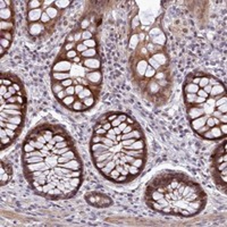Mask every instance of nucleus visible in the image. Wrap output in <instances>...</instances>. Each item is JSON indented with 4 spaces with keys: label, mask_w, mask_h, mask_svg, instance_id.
Segmentation results:
<instances>
[{
    "label": "nucleus",
    "mask_w": 227,
    "mask_h": 227,
    "mask_svg": "<svg viewBox=\"0 0 227 227\" xmlns=\"http://www.w3.org/2000/svg\"><path fill=\"white\" fill-rule=\"evenodd\" d=\"M46 29V26L40 22V23H32L30 24V32L34 34V35H37L41 32H43V30Z\"/></svg>",
    "instance_id": "nucleus-9"
},
{
    "label": "nucleus",
    "mask_w": 227,
    "mask_h": 227,
    "mask_svg": "<svg viewBox=\"0 0 227 227\" xmlns=\"http://www.w3.org/2000/svg\"><path fill=\"white\" fill-rule=\"evenodd\" d=\"M112 130H114L116 135H121L122 134V131L119 130V127H112Z\"/></svg>",
    "instance_id": "nucleus-42"
},
{
    "label": "nucleus",
    "mask_w": 227,
    "mask_h": 227,
    "mask_svg": "<svg viewBox=\"0 0 227 227\" xmlns=\"http://www.w3.org/2000/svg\"><path fill=\"white\" fill-rule=\"evenodd\" d=\"M218 111H220L222 114H226V111H227V107H226V103H224V104H220L219 107H217L216 108Z\"/></svg>",
    "instance_id": "nucleus-34"
},
{
    "label": "nucleus",
    "mask_w": 227,
    "mask_h": 227,
    "mask_svg": "<svg viewBox=\"0 0 227 227\" xmlns=\"http://www.w3.org/2000/svg\"><path fill=\"white\" fill-rule=\"evenodd\" d=\"M76 100H77V97H76V96H67L65 99H63L62 103H63L65 107H68V108L72 109V106H73V103H74Z\"/></svg>",
    "instance_id": "nucleus-11"
},
{
    "label": "nucleus",
    "mask_w": 227,
    "mask_h": 227,
    "mask_svg": "<svg viewBox=\"0 0 227 227\" xmlns=\"http://www.w3.org/2000/svg\"><path fill=\"white\" fill-rule=\"evenodd\" d=\"M126 123H127L129 125H135V124H136V123L134 122V119H132L129 116H127V118H126Z\"/></svg>",
    "instance_id": "nucleus-41"
},
{
    "label": "nucleus",
    "mask_w": 227,
    "mask_h": 227,
    "mask_svg": "<svg viewBox=\"0 0 227 227\" xmlns=\"http://www.w3.org/2000/svg\"><path fill=\"white\" fill-rule=\"evenodd\" d=\"M7 92H8V88H7L6 85L1 84V85H0V94H1V97H2V96H5Z\"/></svg>",
    "instance_id": "nucleus-35"
},
{
    "label": "nucleus",
    "mask_w": 227,
    "mask_h": 227,
    "mask_svg": "<svg viewBox=\"0 0 227 227\" xmlns=\"http://www.w3.org/2000/svg\"><path fill=\"white\" fill-rule=\"evenodd\" d=\"M132 165L135 166L136 168H139V169L142 170L143 167H144V165H145V158H135Z\"/></svg>",
    "instance_id": "nucleus-17"
},
{
    "label": "nucleus",
    "mask_w": 227,
    "mask_h": 227,
    "mask_svg": "<svg viewBox=\"0 0 227 227\" xmlns=\"http://www.w3.org/2000/svg\"><path fill=\"white\" fill-rule=\"evenodd\" d=\"M106 133H107V131L103 130V129H99V130L94 131V134H96V135H100V136H104Z\"/></svg>",
    "instance_id": "nucleus-36"
},
{
    "label": "nucleus",
    "mask_w": 227,
    "mask_h": 227,
    "mask_svg": "<svg viewBox=\"0 0 227 227\" xmlns=\"http://www.w3.org/2000/svg\"><path fill=\"white\" fill-rule=\"evenodd\" d=\"M84 85H82V84H77V85H75V96H77L78 93H81L83 90H84Z\"/></svg>",
    "instance_id": "nucleus-32"
},
{
    "label": "nucleus",
    "mask_w": 227,
    "mask_h": 227,
    "mask_svg": "<svg viewBox=\"0 0 227 227\" xmlns=\"http://www.w3.org/2000/svg\"><path fill=\"white\" fill-rule=\"evenodd\" d=\"M51 90H52V93L56 96V94H58L60 91L65 90V88L62 85L60 82H55V81H52V83H51Z\"/></svg>",
    "instance_id": "nucleus-12"
},
{
    "label": "nucleus",
    "mask_w": 227,
    "mask_h": 227,
    "mask_svg": "<svg viewBox=\"0 0 227 227\" xmlns=\"http://www.w3.org/2000/svg\"><path fill=\"white\" fill-rule=\"evenodd\" d=\"M41 7H42V1H39V0H33V1H29V10L40 9Z\"/></svg>",
    "instance_id": "nucleus-18"
},
{
    "label": "nucleus",
    "mask_w": 227,
    "mask_h": 227,
    "mask_svg": "<svg viewBox=\"0 0 227 227\" xmlns=\"http://www.w3.org/2000/svg\"><path fill=\"white\" fill-rule=\"evenodd\" d=\"M121 124H122V122L118 119V117H117L115 121H112V122H111V126H112V127H118Z\"/></svg>",
    "instance_id": "nucleus-38"
},
{
    "label": "nucleus",
    "mask_w": 227,
    "mask_h": 227,
    "mask_svg": "<svg viewBox=\"0 0 227 227\" xmlns=\"http://www.w3.org/2000/svg\"><path fill=\"white\" fill-rule=\"evenodd\" d=\"M85 78L91 83V85L96 86V85H100L101 84V81H102V74H101V70H93V72H90L86 74Z\"/></svg>",
    "instance_id": "nucleus-5"
},
{
    "label": "nucleus",
    "mask_w": 227,
    "mask_h": 227,
    "mask_svg": "<svg viewBox=\"0 0 227 227\" xmlns=\"http://www.w3.org/2000/svg\"><path fill=\"white\" fill-rule=\"evenodd\" d=\"M207 118H208V116H207V115H203V116H201V117H199V118L192 119V121H191L192 130L194 131V132H196L199 129H201L202 126H204V125H206V121H207Z\"/></svg>",
    "instance_id": "nucleus-6"
},
{
    "label": "nucleus",
    "mask_w": 227,
    "mask_h": 227,
    "mask_svg": "<svg viewBox=\"0 0 227 227\" xmlns=\"http://www.w3.org/2000/svg\"><path fill=\"white\" fill-rule=\"evenodd\" d=\"M42 161H44V158L43 157L34 156V157H30V158L23 160V163L26 165V163H36V162H42Z\"/></svg>",
    "instance_id": "nucleus-16"
},
{
    "label": "nucleus",
    "mask_w": 227,
    "mask_h": 227,
    "mask_svg": "<svg viewBox=\"0 0 227 227\" xmlns=\"http://www.w3.org/2000/svg\"><path fill=\"white\" fill-rule=\"evenodd\" d=\"M102 129H103V130H106L107 132H108L109 130H111V129H112V126H111V123H109V122L104 123V124L102 125Z\"/></svg>",
    "instance_id": "nucleus-39"
},
{
    "label": "nucleus",
    "mask_w": 227,
    "mask_h": 227,
    "mask_svg": "<svg viewBox=\"0 0 227 227\" xmlns=\"http://www.w3.org/2000/svg\"><path fill=\"white\" fill-rule=\"evenodd\" d=\"M210 132H211V134H212V139H214V140H219V139L225 137V136L223 135L222 131L219 130V127H218V126H214V127H211V129H210Z\"/></svg>",
    "instance_id": "nucleus-13"
},
{
    "label": "nucleus",
    "mask_w": 227,
    "mask_h": 227,
    "mask_svg": "<svg viewBox=\"0 0 227 227\" xmlns=\"http://www.w3.org/2000/svg\"><path fill=\"white\" fill-rule=\"evenodd\" d=\"M218 127H219V130L222 131V133H223V135L224 136H226V124H219L218 125Z\"/></svg>",
    "instance_id": "nucleus-37"
},
{
    "label": "nucleus",
    "mask_w": 227,
    "mask_h": 227,
    "mask_svg": "<svg viewBox=\"0 0 227 227\" xmlns=\"http://www.w3.org/2000/svg\"><path fill=\"white\" fill-rule=\"evenodd\" d=\"M72 62L68 59H57L52 66V72L58 73H69L72 69Z\"/></svg>",
    "instance_id": "nucleus-2"
},
{
    "label": "nucleus",
    "mask_w": 227,
    "mask_h": 227,
    "mask_svg": "<svg viewBox=\"0 0 227 227\" xmlns=\"http://www.w3.org/2000/svg\"><path fill=\"white\" fill-rule=\"evenodd\" d=\"M72 110H74V111H84V110H86V108H85L83 101L76 100V101L73 103V106H72Z\"/></svg>",
    "instance_id": "nucleus-15"
},
{
    "label": "nucleus",
    "mask_w": 227,
    "mask_h": 227,
    "mask_svg": "<svg viewBox=\"0 0 227 227\" xmlns=\"http://www.w3.org/2000/svg\"><path fill=\"white\" fill-rule=\"evenodd\" d=\"M92 37H93V34H92V32H90V30H85V31L82 32V41L90 40Z\"/></svg>",
    "instance_id": "nucleus-27"
},
{
    "label": "nucleus",
    "mask_w": 227,
    "mask_h": 227,
    "mask_svg": "<svg viewBox=\"0 0 227 227\" xmlns=\"http://www.w3.org/2000/svg\"><path fill=\"white\" fill-rule=\"evenodd\" d=\"M186 110H187V117L190 119V122L192 119H195V118H199L201 116L204 115V111L202 109V107H199V106H186Z\"/></svg>",
    "instance_id": "nucleus-4"
},
{
    "label": "nucleus",
    "mask_w": 227,
    "mask_h": 227,
    "mask_svg": "<svg viewBox=\"0 0 227 227\" xmlns=\"http://www.w3.org/2000/svg\"><path fill=\"white\" fill-rule=\"evenodd\" d=\"M83 42V44H85L86 47H88V49H91V48H94L96 46H97V41H96V39H90V40H84V41H82Z\"/></svg>",
    "instance_id": "nucleus-22"
},
{
    "label": "nucleus",
    "mask_w": 227,
    "mask_h": 227,
    "mask_svg": "<svg viewBox=\"0 0 227 227\" xmlns=\"http://www.w3.org/2000/svg\"><path fill=\"white\" fill-rule=\"evenodd\" d=\"M13 17V11L10 10V8H5V9H1V21L5 19V22L9 21L10 18Z\"/></svg>",
    "instance_id": "nucleus-14"
},
{
    "label": "nucleus",
    "mask_w": 227,
    "mask_h": 227,
    "mask_svg": "<svg viewBox=\"0 0 227 227\" xmlns=\"http://www.w3.org/2000/svg\"><path fill=\"white\" fill-rule=\"evenodd\" d=\"M140 173H141V169L136 168V167L133 166V165H130V167H129V174H130V176L132 178H134L135 176L140 175Z\"/></svg>",
    "instance_id": "nucleus-19"
},
{
    "label": "nucleus",
    "mask_w": 227,
    "mask_h": 227,
    "mask_svg": "<svg viewBox=\"0 0 227 227\" xmlns=\"http://www.w3.org/2000/svg\"><path fill=\"white\" fill-rule=\"evenodd\" d=\"M11 141H13V140H11V139H10L8 135H7L6 137H2V139H1V149H3V148H7V147H8V145L11 143Z\"/></svg>",
    "instance_id": "nucleus-25"
},
{
    "label": "nucleus",
    "mask_w": 227,
    "mask_h": 227,
    "mask_svg": "<svg viewBox=\"0 0 227 227\" xmlns=\"http://www.w3.org/2000/svg\"><path fill=\"white\" fill-rule=\"evenodd\" d=\"M10 43H11V42H10L9 40H7V39H5V37H1L0 44H1V47H2V48H5L6 50H7V49L10 47Z\"/></svg>",
    "instance_id": "nucleus-29"
},
{
    "label": "nucleus",
    "mask_w": 227,
    "mask_h": 227,
    "mask_svg": "<svg viewBox=\"0 0 227 227\" xmlns=\"http://www.w3.org/2000/svg\"><path fill=\"white\" fill-rule=\"evenodd\" d=\"M65 92L67 93V96H75V85H72V86L66 88Z\"/></svg>",
    "instance_id": "nucleus-30"
},
{
    "label": "nucleus",
    "mask_w": 227,
    "mask_h": 227,
    "mask_svg": "<svg viewBox=\"0 0 227 227\" xmlns=\"http://www.w3.org/2000/svg\"><path fill=\"white\" fill-rule=\"evenodd\" d=\"M222 94H225V86L220 82L219 84H216L211 88V91H210L209 96L210 97H217V96H222Z\"/></svg>",
    "instance_id": "nucleus-8"
},
{
    "label": "nucleus",
    "mask_w": 227,
    "mask_h": 227,
    "mask_svg": "<svg viewBox=\"0 0 227 227\" xmlns=\"http://www.w3.org/2000/svg\"><path fill=\"white\" fill-rule=\"evenodd\" d=\"M1 37H5L7 40H9L11 42L13 39V32H1Z\"/></svg>",
    "instance_id": "nucleus-31"
},
{
    "label": "nucleus",
    "mask_w": 227,
    "mask_h": 227,
    "mask_svg": "<svg viewBox=\"0 0 227 227\" xmlns=\"http://www.w3.org/2000/svg\"><path fill=\"white\" fill-rule=\"evenodd\" d=\"M86 201L91 206H97V207H108L112 203L111 199L106 194H98V193H91L85 196Z\"/></svg>",
    "instance_id": "nucleus-1"
},
{
    "label": "nucleus",
    "mask_w": 227,
    "mask_h": 227,
    "mask_svg": "<svg viewBox=\"0 0 227 227\" xmlns=\"http://www.w3.org/2000/svg\"><path fill=\"white\" fill-rule=\"evenodd\" d=\"M22 150H23V152H32V151L36 150V149L33 147L31 143H29V142H25V143H24V145L22 147Z\"/></svg>",
    "instance_id": "nucleus-24"
},
{
    "label": "nucleus",
    "mask_w": 227,
    "mask_h": 227,
    "mask_svg": "<svg viewBox=\"0 0 227 227\" xmlns=\"http://www.w3.org/2000/svg\"><path fill=\"white\" fill-rule=\"evenodd\" d=\"M199 85H196L194 83H185L184 84V93H193L196 94V92L199 91Z\"/></svg>",
    "instance_id": "nucleus-10"
},
{
    "label": "nucleus",
    "mask_w": 227,
    "mask_h": 227,
    "mask_svg": "<svg viewBox=\"0 0 227 227\" xmlns=\"http://www.w3.org/2000/svg\"><path fill=\"white\" fill-rule=\"evenodd\" d=\"M82 65L90 70H100L101 68V60L99 57H92V58H85L82 60Z\"/></svg>",
    "instance_id": "nucleus-3"
},
{
    "label": "nucleus",
    "mask_w": 227,
    "mask_h": 227,
    "mask_svg": "<svg viewBox=\"0 0 227 227\" xmlns=\"http://www.w3.org/2000/svg\"><path fill=\"white\" fill-rule=\"evenodd\" d=\"M10 176H11L10 174H8L6 171H1V185H5L9 181V177Z\"/></svg>",
    "instance_id": "nucleus-26"
},
{
    "label": "nucleus",
    "mask_w": 227,
    "mask_h": 227,
    "mask_svg": "<svg viewBox=\"0 0 227 227\" xmlns=\"http://www.w3.org/2000/svg\"><path fill=\"white\" fill-rule=\"evenodd\" d=\"M55 6L57 7V8H60V9H63V8H65L67 7L69 3H70V1H55Z\"/></svg>",
    "instance_id": "nucleus-28"
},
{
    "label": "nucleus",
    "mask_w": 227,
    "mask_h": 227,
    "mask_svg": "<svg viewBox=\"0 0 227 227\" xmlns=\"http://www.w3.org/2000/svg\"><path fill=\"white\" fill-rule=\"evenodd\" d=\"M94 102H96V99H94V97L85 98V99L83 100V103H84V106H85L86 110H88V109H90V108H91V107L94 104Z\"/></svg>",
    "instance_id": "nucleus-20"
},
{
    "label": "nucleus",
    "mask_w": 227,
    "mask_h": 227,
    "mask_svg": "<svg viewBox=\"0 0 227 227\" xmlns=\"http://www.w3.org/2000/svg\"><path fill=\"white\" fill-rule=\"evenodd\" d=\"M42 13H43V10H42L41 8H40V9H34V10H29L27 19H29L30 24L40 21V19H41V16H42Z\"/></svg>",
    "instance_id": "nucleus-7"
},
{
    "label": "nucleus",
    "mask_w": 227,
    "mask_h": 227,
    "mask_svg": "<svg viewBox=\"0 0 227 227\" xmlns=\"http://www.w3.org/2000/svg\"><path fill=\"white\" fill-rule=\"evenodd\" d=\"M196 96H198V97L204 98V99H207V98L209 97V96H208V94L204 92V90H203V89H199V91L196 92Z\"/></svg>",
    "instance_id": "nucleus-33"
},
{
    "label": "nucleus",
    "mask_w": 227,
    "mask_h": 227,
    "mask_svg": "<svg viewBox=\"0 0 227 227\" xmlns=\"http://www.w3.org/2000/svg\"><path fill=\"white\" fill-rule=\"evenodd\" d=\"M75 50L78 52V55H81L82 52H84L85 50H88V47L85 44H83V42H78L75 46Z\"/></svg>",
    "instance_id": "nucleus-23"
},
{
    "label": "nucleus",
    "mask_w": 227,
    "mask_h": 227,
    "mask_svg": "<svg viewBox=\"0 0 227 227\" xmlns=\"http://www.w3.org/2000/svg\"><path fill=\"white\" fill-rule=\"evenodd\" d=\"M0 50H1V57H2V56H3V54H5V52H6V49H5V48H2V47H1V48H0Z\"/></svg>",
    "instance_id": "nucleus-43"
},
{
    "label": "nucleus",
    "mask_w": 227,
    "mask_h": 227,
    "mask_svg": "<svg viewBox=\"0 0 227 227\" xmlns=\"http://www.w3.org/2000/svg\"><path fill=\"white\" fill-rule=\"evenodd\" d=\"M209 84V75H204L203 77H201L200 78V82H199V88L200 89H203L206 85H208Z\"/></svg>",
    "instance_id": "nucleus-21"
},
{
    "label": "nucleus",
    "mask_w": 227,
    "mask_h": 227,
    "mask_svg": "<svg viewBox=\"0 0 227 227\" xmlns=\"http://www.w3.org/2000/svg\"><path fill=\"white\" fill-rule=\"evenodd\" d=\"M211 88H212V86H211L210 84H208V85H206V86L203 88V90H204V92H206V93H207L208 96H209V93H210V91H211Z\"/></svg>",
    "instance_id": "nucleus-40"
}]
</instances>
